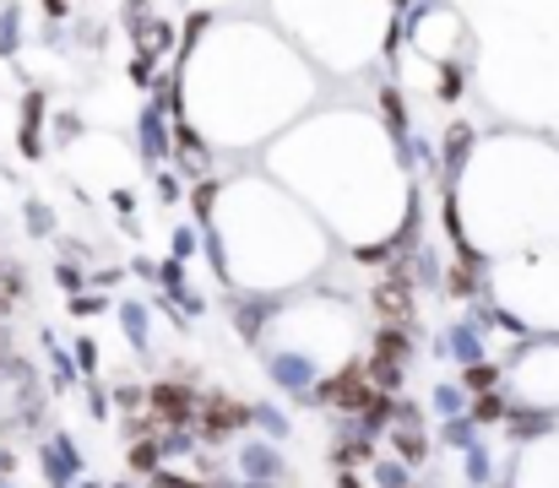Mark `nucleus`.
I'll list each match as a JSON object with an SVG mask.
<instances>
[{
	"label": "nucleus",
	"mask_w": 559,
	"mask_h": 488,
	"mask_svg": "<svg viewBox=\"0 0 559 488\" xmlns=\"http://www.w3.org/2000/svg\"><path fill=\"white\" fill-rule=\"evenodd\" d=\"M206 245L217 277L234 283V294L288 299L305 294V283L326 266V228L321 217L283 185L261 174H239L217 185V201H201Z\"/></svg>",
	"instance_id": "nucleus-2"
},
{
	"label": "nucleus",
	"mask_w": 559,
	"mask_h": 488,
	"mask_svg": "<svg viewBox=\"0 0 559 488\" xmlns=\"http://www.w3.org/2000/svg\"><path fill=\"white\" fill-rule=\"evenodd\" d=\"M0 488H22V484H16V478H11V473H0Z\"/></svg>",
	"instance_id": "nucleus-10"
},
{
	"label": "nucleus",
	"mask_w": 559,
	"mask_h": 488,
	"mask_svg": "<svg viewBox=\"0 0 559 488\" xmlns=\"http://www.w3.org/2000/svg\"><path fill=\"white\" fill-rule=\"evenodd\" d=\"M38 456H44L49 488H76V478H82V451H76V440H71L66 429H49V435L38 440Z\"/></svg>",
	"instance_id": "nucleus-6"
},
{
	"label": "nucleus",
	"mask_w": 559,
	"mask_h": 488,
	"mask_svg": "<svg viewBox=\"0 0 559 488\" xmlns=\"http://www.w3.org/2000/svg\"><path fill=\"white\" fill-rule=\"evenodd\" d=\"M266 168L348 245L385 250L407 223V158L385 120L365 109H326L283 131Z\"/></svg>",
	"instance_id": "nucleus-1"
},
{
	"label": "nucleus",
	"mask_w": 559,
	"mask_h": 488,
	"mask_svg": "<svg viewBox=\"0 0 559 488\" xmlns=\"http://www.w3.org/2000/svg\"><path fill=\"white\" fill-rule=\"evenodd\" d=\"M234 478L250 488H283L288 484V456L277 440H261V435H245L234 445Z\"/></svg>",
	"instance_id": "nucleus-5"
},
{
	"label": "nucleus",
	"mask_w": 559,
	"mask_h": 488,
	"mask_svg": "<svg viewBox=\"0 0 559 488\" xmlns=\"http://www.w3.org/2000/svg\"><path fill=\"white\" fill-rule=\"evenodd\" d=\"M283 38L332 76H359L396 38L391 0H266Z\"/></svg>",
	"instance_id": "nucleus-3"
},
{
	"label": "nucleus",
	"mask_w": 559,
	"mask_h": 488,
	"mask_svg": "<svg viewBox=\"0 0 559 488\" xmlns=\"http://www.w3.org/2000/svg\"><path fill=\"white\" fill-rule=\"evenodd\" d=\"M500 385H506V396H511V413H533V418L559 424V342L527 347V353L506 369Z\"/></svg>",
	"instance_id": "nucleus-4"
},
{
	"label": "nucleus",
	"mask_w": 559,
	"mask_h": 488,
	"mask_svg": "<svg viewBox=\"0 0 559 488\" xmlns=\"http://www.w3.org/2000/svg\"><path fill=\"white\" fill-rule=\"evenodd\" d=\"M429 407H435V418H440V424H451V418H467V413H473V391H467L462 380H435V391H429Z\"/></svg>",
	"instance_id": "nucleus-8"
},
{
	"label": "nucleus",
	"mask_w": 559,
	"mask_h": 488,
	"mask_svg": "<svg viewBox=\"0 0 559 488\" xmlns=\"http://www.w3.org/2000/svg\"><path fill=\"white\" fill-rule=\"evenodd\" d=\"M136 142H142V158L153 163V168L175 158V147H169V120H164V109H147V115H136Z\"/></svg>",
	"instance_id": "nucleus-7"
},
{
	"label": "nucleus",
	"mask_w": 559,
	"mask_h": 488,
	"mask_svg": "<svg viewBox=\"0 0 559 488\" xmlns=\"http://www.w3.org/2000/svg\"><path fill=\"white\" fill-rule=\"evenodd\" d=\"M120 325H126V342L147 353V342H153V331H147V310H142V305H120Z\"/></svg>",
	"instance_id": "nucleus-9"
}]
</instances>
